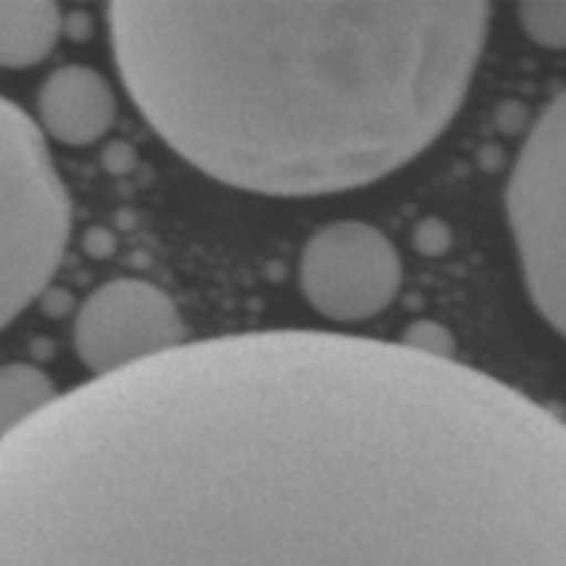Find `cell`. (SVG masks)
Wrapping results in <instances>:
<instances>
[{"mask_svg": "<svg viewBox=\"0 0 566 566\" xmlns=\"http://www.w3.org/2000/svg\"><path fill=\"white\" fill-rule=\"evenodd\" d=\"M72 205L39 122L0 94V329L48 291Z\"/></svg>", "mask_w": 566, "mask_h": 566, "instance_id": "3", "label": "cell"}, {"mask_svg": "<svg viewBox=\"0 0 566 566\" xmlns=\"http://www.w3.org/2000/svg\"><path fill=\"white\" fill-rule=\"evenodd\" d=\"M403 265L396 243L365 221H335L304 243L298 287L315 313L335 324H363L401 293Z\"/></svg>", "mask_w": 566, "mask_h": 566, "instance_id": "5", "label": "cell"}, {"mask_svg": "<svg viewBox=\"0 0 566 566\" xmlns=\"http://www.w3.org/2000/svg\"><path fill=\"white\" fill-rule=\"evenodd\" d=\"M59 398L55 381L31 363L0 365V437L36 418Z\"/></svg>", "mask_w": 566, "mask_h": 566, "instance_id": "9", "label": "cell"}, {"mask_svg": "<svg viewBox=\"0 0 566 566\" xmlns=\"http://www.w3.org/2000/svg\"><path fill=\"white\" fill-rule=\"evenodd\" d=\"M520 25L545 50H566V3H523Z\"/></svg>", "mask_w": 566, "mask_h": 566, "instance_id": "10", "label": "cell"}, {"mask_svg": "<svg viewBox=\"0 0 566 566\" xmlns=\"http://www.w3.org/2000/svg\"><path fill=\"white\" fill-rule=\"evenodd\" d=\"M72 343L83 368L99 379L186 346V321L164 287L122 276L99 285L77 307Z\"/></svg>", "mask_w": 566, "mask_h": 566, "instance_id": "6", "label": "cell"}, {"mask_svg": "<svg viewBox=\"0 0 566 566\" xmlns=\"http://www.w3.org/2000/svg\"><path fill=\"white\" fill-rule=\"evenodd\" d=\"M0 566H566V420L403 343H186L0 437Z\"/></svg>", "mask_w": 566, "mask_h": 566, "instance_id": "1", "label": "cell"}, {"mask_svg": "<svg viewBox=\"0 0 566 566\" xmlns=\"http://www.w3.org/2000/svg\"><path fill=\"white\" fill-rule=\"evenodd\" d=\"M506 213L531 302L566 337V88L520 147Z\"/></svg>", "mask_w": 566, "mask_h": 566, "instance_id": "4", "label": "cell"}, {"mask_svg": "<svg viewBox=\"0 0 566 566\" xmlns=\"http://www.w3.org/2000/svg\"><path fill=\"white\" fill-rule=\"evenodd\" d=\"M490 3L108 6L116 70L144 119L213 180L324 197L392 175L470 92Z\"/></svg>", "mask_w": 566, "mask_h": 566, "instance_id": "2", "label": "cell"}, {"mask_svg": "<svg viewBox=\"0 0 566 566\" xmlns=\"http://www.w3.org/2000/svg\"><path fill=\"white\" fill-rule=\"evenodd\" d=\"M64 31L53 0H0V66L28 70L48 59Z\"/></svg>", "mask_w": 566, "mask_h": 566, "instance_id": "8", "label": "cell"}, {"mask_svg": "<svg viewBox=\"0 0 566 566\" xmlns=\"http://www.w3.org/2000/svg\"><path fill=\"white\" fill-rule=\"evenodd\" d=\"M39 127L64 147L97 144L116 122V94L103 72L66 64L50 72L36 97Z\"/></svg>", "mask_w": 566, "mask_h": 566, "instance_id": "7", "label": "cell"}]
</instances>
